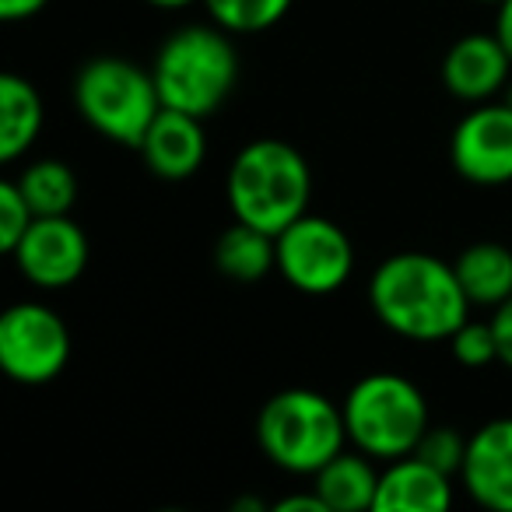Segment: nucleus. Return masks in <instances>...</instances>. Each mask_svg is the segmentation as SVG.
Returning a JSON list of instances; mask_svg holds the SVG:
<instances>
[{
    "mask_svg": "<svg viewBox=\"0 0 512 512\" xmlns=\"http://www.w3.org/2000/svg\"><path fill=\"white\" fill-rule=\"evenodd\" d=\"M46 4H50V0H0V18L11 25L29 22V18H36Z\"/></svg>",
    "mask_w": 512,
    "mask_h": 512,
    "instance_id": "393cba45",
    "label": "nucleus"
},
{
    "mask_svg": "<svg viewBox=\"0 0 512 512\" xmlns=\"http://www.w3.org/2000/svg\"><path fill=\"white\" fill-rule=\"evenodd\" d=\"M474 4H495V8H498V4H502V0H474Z\"/></svg>",
    "mask_w": 512,
    "mask_h": 512,
    "instance_id": "7c9ffc66",
    "label": "nucleus"
},
{
    "mask_svg": "<svg viewBox=\"0 0 512 512\" xmlns=\"http://www.w3.org/2000/svg\"><path fill=\"white\" fill-rule=\"evenodd\" d=\"M453 505V474L407 453L390 460L379 474L372 512H442Z\"/></svg>",
    "mask_w": 512,
    "mask_h": 512,
    "instance_id": "4468645a",
    "label": "nucleus"
},
{
    "mask_svg": "<svg viewBox=\"0 0 512 512\" xmlns=\"http://www.w3.org/2000/svg\"><path fill=\"white\" fill-rule=\"evenodd\" d=\"M313 488L323 498L330 512H365L376 509V491H379V470L376 460L365 456L362 449L334 456L313 474Z\"/></svg>",
    "mask_w": 512,
    "mask_h": 512,
    "instance_id": "2eb2a0df",
    "label": "nucleus"
},
{
    "mask_svg": "<svg viewBox=\"0 0 512 512\" xmlns=\"http://www.w3.org/2000/svg\"><path fill=\"white\" fill-rule=\"evenodd\" d=\"M278 271L295 292L323 299L348 285L355 246L337 221L306 211L278 235Z\"/></svg>",
    "mask_w": 512,
    "mask_h": 512,
    "instance_id": "0eeeda50",
    "label": "nucleus"
},
{
    "mask_svg": "<svg viewBox=\"0 0 512 512\" xmlns=\"http://www.w3.org/2000/svg\"><path fill=\"white\" fill-rule=\"evenodd\" d=\"M32 221H36V211H32L29 197L22 193L18 179L0 183V249L8 256L15 253V246L32 228Z\"/></svg>",
    "mask_w": 512,
    "mask_h": 512,
    "instance_id": "4be33fe9",
    "label": "nucleus"
},
{
    "mask_svg": "<svg viewBox=\"0 0 512 512\" xmlns=\"http://www.w3.org/2000/svg\"><path fill=\"white\" fill-rule=\"evenodd\" d=\"M495 36L502 39V46L509 50L512 57V0H502L498 4V15H495Z\"/></svg>",
    "mask_w": 512,
    "mask_h": 512,
    "instance_id": "bb28decb",
    "label": "nucleus"
},
{
    "mask_svg": "<svg viewBox=\"0 0 512 512\" xmlns=\"http://www.w3.org/2000/svg\"><path fill=\"white\" fill-rule=\"evenodd\" d=\"M460 484L481 509L512 512V418H495L470 435Z\"/></svg>",
    "mask_w": 512,
    "mask_h": 512,
    "instance_id": "f8f14e48",
    "label": "nucleus"
},
{
    "mask_svg": "<svg viewBox=\"0 0 512 512\" xmlns=\"http://www.w3.org/2000/svg\"><path fill=\"white\" fill-rule=\"evenodd\" d=\"M449 351L463 369H484L498 362V337L491 320H463L460 330L449 337Z\"/></svg>",
    "mask_w": 512,
    "mask_h": 512,
    "instance_id": "412c9836",
    "label": "nucleus"
},
{
    "mask_svg": "<svg viewBox=\"0 0 512 512\" xmlns=\"http://www.w3.org/2000/svg\"><path fill=\"white\" fill-rule=\"evenodd\" d=\"M232 32L221 25H183L155 53V74L162 106L183 109L190 116H211L228 102L239 81V53Z\"/></svg>",
    "mask_w": 512,
    "mask_h": 512,
    "instance_id": "7ed1b4c3",
    "label": "nucleus"
},
{
    "mask_svg": "<svg viewBox=\"0 0 512 512\" xmlns=\"http://www.w3.org/2000/svg\"><path fill=\"white\" fill-rule=\"evenodd\" d=\"M509 81L512 57L495 32H467L442 57V85L467 106L498 99Z\"/></svg>",
    "mask_w": 512,
    "mask_h": 512,
    "instance_id": "9b49d317",
    "label": "nucleus"
},
{
    "mask_svg": "<svg viewBox=\"0 0 512 512\" xmlns=\"http://www.w3.org/2000/svg\"><path fill=\"white\" fill-rule=\"evenodd\" d=\"M414 456H421V460L432 463V467L446 470V474L460 477L463 456H467V439H463L453 425H428V432L421 435Z\"/></svg>",
    "mask_w": 512,
    "mask_h": 512,
    "instance_id": "5701e85b",
    "label": "nucleus"
},
{
    "mask_svg": "<svg viewBox=\"0 0 512 512\" xmlns=\"http://www.w3.org/2000/svg\"><path fill=\"white\" fill-rule=\"evenodd\" d=\"M71 330L43 302H15L0 316V369L22 386H46L67 369Z\"/></svg>",
    "mask_w": 512,
    "mask_h": 512,
    "instance_id": "6e6552de",
    "label": "nucleus"
},
{
    "mask_svg": "<svg viewBox=\"0 0 512 512\" xmlns=\"http://www.w3.org/2000/svg\"><path fill=\"white\" fill-rule=\"evenodd\" d=\"M148 4L158 11H183V8H190V4H197V0H148Z\"/></svg>",
    "mask_w": 512,
    "mask_h": 512,
    "instance_id": "cd10ccee",
    "label": "nucleus"
},
{
    "mask_svg": "<svg viewBox=\"0 0 512 512\" xmlns=\"http://www.w3.org/2000/svg\"><path fill=\"white\" fill-rule=\"evenodd\" d=\"M470 306L495 309L512 295V249L502 242H474L453 260Z\"/></svg>",
    "mask_w": 512,
    "mask_h": 512,
    "instance_id": "dca6fc26",
    "label": "nucleus"
},
{
    "mask_svg": "<svg viewBox=\"0 0 512 512\" xmlns=\"http://www.w3.org/2000/svg\"><path fill=\"white\" fill-rule=\"evenodd\" d=\"M449 158L474 186L512 183V106L502 99L470 106L449 137Z\"/></svg>",
    "mask_w": 512,
    "mask_h": 512,
    "instance_id": "1a4fd4ad",
    "label": "nucleus"
},
{
    "mask_svg": "<svg viewBox=\"0 0 512 512\" xmlns=\"http://www.w3.org/2000/svg\"><path fill=\"white\" fill-rule=\"evenodd\" d=\"M502 102H505V106H512V81H509V85H505V92H502Z\"/></svg>",
    "mask_w": 512,
    "mask_h": 512,
    "instance_id": "c756f323",
    "label": "nucleus"
},
{
    "mask_svg": "<svg viewBox=\"0 0 512 512\" xmlns=\"http://www.w3.org/2000/svg\"><path fill=\"white\" fill-rule=\"evenodd\" d=\"M246 509H264V502H260V498H242V502H235V512H246Z\"/></svg>",
    "mask_w": 512,
    "mask_h": 512,
    "instance_id": "c85d7f7f",
    "label": "nucleus"
},
{
    "mask_svg": "<svg viewBox=\"0 0 512 512\" xmlns=\"http://www.w3.org/2000/svg\"><path fill=\"white\" fill-rule=\"evenodd\" d=\"M18 274L46 292L71 288L88 267V235L71 214L36 218L11 253Z\"/></svg>",
    "mask_w": 512,
    "mask_h": 512,
    "instance_id": "9d476101",
    "label": "nucleus"
},
{
    "mask_svg": "<svg viewBox=\"0 0 512 512\" xmlns=\"http://www.w3.org/2000/svg\"><path fill=\"white\" fill-rule=\"evenodd\" d=\"M214 25L232 36H253L267 32L292 11L295 0H200Z\"/></svg>",
    "mask_w": 512,
    "mask_h": 512,
    "instance_id": "aec40b11",
    "label": "nucleus"
},
{
    "mask_svg": "<svg viewBox=\"0 0 512 512\" xmlns=\"http://www.w3.org/2000/svg\"><path fill=\"white\" fill-rule=\"evenodd\" d=\"M225 197L235 221L281 235L292 221L309 211L313 169L295 144L278 137H260L239 148L228 165Z\"/></svg>",
    "mask_w": 512,
    "mask_h": 512,
    "instance_id": "f03ea898",
    "label": "nucleus"
},
{
    "mask_svg": "<svg viewBox=\"0 0 512 512\" xmlns=\"http://www.w3.org/2000/svg\"><path fill=\"white\" fill-rule=\"evenodd\" d=\"M18 186L29 197L36 218L46 214H71L74 200H78V176L67 162L57 158H39L18 176Z\"/></svg>",
    "mask_w": 512,
    "mask_h": 512,
    "instance_id": "6ab92c4d",
    "label": "nucleus"
},
{
    "mask_svg": "<svg viewBox=\"0 0 512 512\" xmlns=\"http://www.w3.org/2000/svg\"><path fill=\"white\" fill-rule=\"evenodd\" d=\"M43 116V99L29 78H0V162H18L36 144Z\"/></svg>",
    "mask_w": 512,
    "mask_h": 512,
    "instance_id": "f3484780",
    "label": "nucleus"
},
{
    "mask_svg": "<svg viewBox=\"0 0 512 512\" xmlns=\"http://www.w3.org/2000/svg\"><path fill=\"white\" fill-rule=\"evenodd\" d=\"M256 442L285 474L313 477L348 442L341 404L306 386L281 390L256 414Z\"/></svg>",
    "mask_w": 512,
    "mask_h": 512,
    "instance_id": "20e7f679",
    "label": "nucleus"
},
{
    "mask_svg": "<svg viewBox=\"0 0 512 512\" xmlns=\"http://www.w3.org/2000/svg\"><path fill=\"white\" fill-rule=\"evenodd\" d=\"M491 327H495V337H498V362H502L505 369H512V295L502 306L491 309Z\"/></svg>",
    "mask_w": 512,
    "mask_h": 512,
    "instance_id": "b1692460",
    "label": "nucleus"
},
{
    "mask_svg": "<svg viewBox=\"0 0 512 512\" xmlns=\"http://www.w3.org/2000/svg\"><path fill=\"white\" fill-rule=\"evenodd\" d=\"M74 106L81 120L123 148H137L151 120L162 113L155 74L127 57H95L74 78Z\"/></svg>",
    "mask_w": 512,
    "mask_h": 512,
    "instance_id": "423d86ee",
    "label": "nucleus"
},
{
    "mask_svg": "<svg viewBox=\"0 0 512 512\" xmlns=\"http://www.w3.org/2000/svg\"><path fill=\"white\" fill-rule=\"evenodd\" d=\"M274 512H330L327 505H323V498L313 491H295V495L288 498H278V505H274Z\"/></svg>",
    "mask_w": 512,
    "mask_h": 512,
    "instance_id": "a878e982",
    "label": "nucleus"
},
{
    "mask_svg": "<svg viewBox=\"0 0 512 512\" xmlns=\"http://www.w3.org/2000/svg\"><path fill=\"white\" fill-rule=\"evenodd\" d=\"M137 151H141L151 176L165 179V183H183V179L197 176V169L207 158L204 123H200V116H190L183 109L162 106V113L151 120Z\"/></svg>",
    "mask_w": 512,
    "mask_h": 512,
    "instance_id": "ddd939ff",
    "label": "nucleus"
},
{
    "mask_svg": "<svg viewBox=\"0 0 512 512\" xmlns=\"http://www.w3.org/2000/svg\"><path fill=\"white\" fill-rule=\"evenodd\" d=\"M348 442L372 456L376 463H390L414 453L421 435L428 432V400L418 383L400 372H369L341 400Z\"/></svg>",
    "mask_w": 512,
    "mask_h": 512,
    "instance_id": "39448f33",
    "label": "nucleus"
},
{
    "mask_svg": "<svg viewBox=\"0 0 512 512\" xmlns=\"http://www.w3.org/2000/svg\"><path fill=\"white\" fill-rule=\"evenodd\" d=\"M214 267L232 281H260L278 271V235L232 221L214 242Z\"/></svg>",
    "mask_w": 512,
    "mask_h": 512,
    "instance_id": "a211bd4d",
    "label": "nucleus"
},
{
    "mask_svg": "<svg viewBox=\"0 0 512 512\" xmlns=\"http://www.w3.org/2000/svg\"><path fill=\"white\" fill-rule=\"evenodd\" d=\"M369 306L390 334L418 344L449 341L474 309L453 260L418 249L386 256L372 271Z\"/></svg>",
    "mask_w": 512,
    "mask_h": 512,
    "instance_id": "f257e3e1",
    "label": "nucleus"
}]
</instances>
